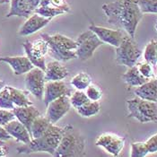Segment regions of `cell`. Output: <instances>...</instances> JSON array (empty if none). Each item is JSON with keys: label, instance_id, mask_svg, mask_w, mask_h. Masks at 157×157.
<instances>
[{"label": "cell", "instance_id": "22", "mask_svg": "<svg viewBox=\"0 0 157 157\" xmlns=\"http://www.w3.org/2000/svg\"><path fill=\"white\" fill-rule=\"evenodd\" d=\"M52 123L49 121L47 116H42L41 114L38 116L36 119L33 121L32 127H31V132L30 135L33 138H38L40 136L46 132V130L49 128V126Z\"/></svg>", "mask_w": 157, "mask_h": 157}, {"label": "cell", "instance_id": "10", "mask_svg": "<svg viewBox=\"0 0 157 157\" xmlns=\"http://www.w3.org/2000/svg\"><path fill=\"white\" fill-rule=\"evenodd\" d=\"M70 98L67 95L53 100L47 105L46 116L52 124L57 123L71 109Z\"/></svg>", "mask_w": 157, "mask_h": 157}, {"label": "cell", "instance_id": "20", "mask_svg": "<svg viewBox=\"0 0 157 157\" xmlns=\"http://www.w3.org/2000/svg\"><path fill=\"white\" fill-rule=\"evenodd\" d=\"M33 13L30 7L28 0H10V9L6 17L9 18L11 16H20L28 18Z\"/></svg>", "mask_w": 157, "mask_h": 157}, {"label": "cell", "instance_id": "40", "mask_svg": "<svg viewBox=\"0 0 157 157\" xmlns=\"http://www.w3.org/2000/svg\"><path fill=\"white\" fill-rule=\"evenodd\" d=\"M5 86H6V83H5L4 81H1V80H0V92L3 90V88H4Z\"/></svg>", "mask_w": 157, "mask_h": 157}, {"label": "cell", "instance_id": "39", "mask_svg": "<svg viewBox=\"0 0 157 157\" xmlns=\"http://www.w3.org/2000/svg\"><path fill=\"white\" fill-rule=\"evenodd\" d=\"M8 152H9V149L6 145H5L4 144L0 145V157L7 155Z\"/></svg>", "mask_w": 157, "mask_h": 157}, {"label": "cell", "instance_id": "19", "mask_svg": "<svg viewBox=\"0 0 157 157\" xmlns=\"http://www.w3.org/2000/svg\"><path fill=\"white\" fill-rule=\"evenodd\" d=\"M136 95L150 101H157V78L149 79L135 90Z\"/></svg>", "mask_w": 157, "mask_h": 157}, {"label": "cell", "instance_id": "13", "mask_svg": "<svg viewBox=\"0 0 157 157\" xmlns=\"http://www.w3.org/2000/svg\"><path fill=\"white\" fill-rule=\"evenodd\" d=\"M89 30L93 31L103 43H107L116 48L121 45L125 36L120 30H112L102 26H97L94 24L90 25Z\"/></svg>", "mask_w": 157, "mask_h": 157}, {"label": "cell", "instance_id": "1", "mask_svg": "<svg viewBox=\"0 0 157 157\" xmlns=\"http://www.w3.org/2000/svg\"><path fill=\"white\" fill-rule=\"evenodd\" d=\"M101 8L108 24L124 30L134 39L136 27L144 15L137 0H115L104 4Z\"/></svg>", "mask_w": 157, "mask_h": 157}, {"label": "cell", "instance_id": "29", "mask_svg": "<svg viewBox=\"0 0 157 157\" xmlns=\"http://www.w3.org/2000/svg\"><path fill=\"white\" fill-rule=\"evenodd\" d=\"M69 98H70L71 105L75 109L82 106L83 104H85L87 101H90L86 95L85 92L82 91V90H76L74 94L70 95Z\"/></svg>", "mask_w": 157, "mask_h": 157}, {"label": "cell", "instance_id": "3", "mask_svg": "<svg viewBox=\"0 0 157 157\" xmlns=\"http://www.w3.org/2000/svg\"><path fill=\"white\" fill-rule=\"evenodd\" d=\"M40 37L47 41L48 46V53L56 60L68 61L77 58V44L75 40L59 33L53 35L42 33Z\"/></svg>", "mask_w": 157, "mask_h": 157}, {"label": "cell", "instance_id": "38", "mask_svg": "<svg viewBox=\"0 0 157 157\" xmlns=\"http://www.w3.org/2000/svg\"><path fill=\"white\" fill-rule=\"evenodd\" d=\"M40 1H41V0H28V3H29V5H30V7L32 8V10H33V12L35 11V9H36L37 7L40 6Z\"/></svg>", "mask_w": 157, "mask_h": 157}, {"label": "cell", "instance_id": "30", "mask_svg": "<svg viewBox=\"0 0 157 157\" xmlns=\"http://www.w3.org/2000/svg\"><path fill=\"white\" fill-rule=\"evenodd\" d=\"M47 6L62 9L66 13L70 11V6L68 5L67 0H41L39 6Z\"/></svg>", "mask_w": 157, "mask_h": 157}, {"label": "cell", "instance_id": "17", "mask_svg": "<svg viewBox=\"0 0 157 157\" xmlns=\"http://www.w3.org/2000/svg\"><path fill=\"white\" fill-rule=\"evenodd\" d=\"M5 128L11 135L13 138L16 139V141L18 142L24 143V145L29 144L32 140V136L26 127L17 119H14L13 121L6 124L5 126Z\"/></svg>", "mask_w": 157, "mask_h": 157}, {"label": "cell", "instance_id": "6", "mask_svg": "<svg viewBox=\"0 0 157 157\" xmlns=\"http://www.w3.org/2000/svg\"><path fill=\"white\" fill-rule=\"evenodd\" d=\"M142 55L141 49L134 41L133 38L124 36L121 45L116 48V61L128 67L135 66Z\"/></svg>", "mask_w": 157, "mask_h": 157}, {"label": "cell", "instance_id": "5", "mask_svg": "<svg viewBox=\"0 0 157 157\" xmlns=\"http://www.w3.org/2000/svg\"><path fill=\"white\" fill-rule=\"evenodd\" d=\"M128 117L141 122H157V105L155 101L136 97L127 101Z\"/></svg>", "mask_w": 157, "mask_h": 157}, {"label": "cell", "instance_id": "11", "mask_svg": "<svg viewBox=\"0 0 157 157\" xmlns=\"http://www.w3.org/2000/svg\"><path fill=\"white\" fill-rule=\"evenodd\" d=\"M95 144L105 149L110 155L118 156L124 147L125 138L115 134L104 133L97 138Z\"/></svg>", "mask_w": 157, "mask_h": 157}, {"label": "cell", "instance_id": "31", "mask_svg": "<svg viewBox=\"0 0 157 157\" xmlns=\"http://www.w3.org/2000/svg\"><path fill=\"white\" fill-rule=\"evenodd\" d=\"M143 13H157V0H137Z\"/></svg>", "mask_w": 157, "mask_h": 157}, {"label": "cell", "instance_id": "12", "mask_svg": "<svg viewBox=\"0 0 157 157\" xmlns=\"http://www.w3.org/2000/svg\"><path fill=\"white\" fill-rule=\"evenodd\" d=\"M71 95L70 89L67 86L66 83L62 80L59 81H47L44 87L43 102L47 106L50 101L61 96Z\"/></svg>", "mask_w": 157, "mask_h": 157}, {"label": "cell", "instance_id": "15", "mask_svg": "<svg viewBox=\"0 0 157 157\" xmlns=\"http://www.w3.org/2000/svg\"><path fill=\"white\" fill-rule=\"evenodd\" d=\"M12 110L15 118L26 127L29 133L31 132V127L33 121L38 116L40 115V112L33 105H29V106H24V107L15 106Z\"/></svg>", "mask_w": 157, "mask_h": 157}, {"label": "cell", "instance_id": "7", "mask_svg": "<svg viewBox=\"0 0 157 157\" xmlns=\"http://www.w3.org/2000/svg\"><path fill=\"white\" fill-rule=\"evenodd\" d=\"M76 44L77 59L81 61H86L91 59L94 56V51L104 43L93 31L88 30L78 36Z\"/></svg>", "mask_w": 157, "mask_h": 157}, {"label": "cell", "instance_id": "35", "mask_svg": "<svg viewBox=\"0 0 157 157\" xmlns=\"http://www.w3.org/2000/svg\"><path fill=\"white\" fill-rule=\"evenodd\" d=\"M15 118L12 109H0V125L6 126L8 124L10 121H13Z\"/></svg>", "mask_w": 157, "mask_h": 157}, {"label": "cell", "instance_id": "23", "mask_svg": "<svg viewBox=\"0 0 157 157\" xmlns=\"http://www.w3.org/2000/svg\"><path fill=\"white\" fill-rule=\"evenodd\" d=\"M8 89H9L11 98H12V101L14 106L24 107V106L33 105V102L30 101V99L28 97L29 91L20 90V89L14 88L12 86H8Z\"/></svg>", "mask_w": 157, "mask_h": 157}, {"label": "cell", "instance_id": "36", "mask_svg": "<svg viewBox=\"0 0 157 157\" xmlns=\"http://www.w3.org/2000/svg\"><path fill=\"white\" fill-rule=\"evenodd\" d=\"M149 154H155L157 152V133L152 136L145 142Z\"/></svg>", "mask_w": 157, "mask_h": 157}, {"label": "cell", "instance_id": "8", "mask_svg": "<svg viewBox=\"0 0 157 157\" xmlns=\"http://www.w3.org/2000/svg\"><path fill=\"white\" fill-rule=\"evenodd\" d=\"M26 56L33 64L34 67H37L42 70L46 68L45 56L48 54V46L47 41L43 38H40L33 41L26 40L23 44Z\"/></svg>", "mask_w": 157, "mask_h": 157}, {"label": "cell", "instance_id": "9", "mask_svg": "<svg viewBox=\"0 0 157 157\" xmlns=\"http://www.w3.org/2000/svg\"><path fill=\"white\" fill-rule=\"evenodd\" d=\"M46 84L45 80V72L44 70L34 67L25 75V85L27 91L31 93L37 99H42L44 87Z\"/></svg>", "mask_w": 157, "mask_h": 157}, {"label": "cell", "instance_id": "33", "mask_svg": "<svg viewBox=\"0 0 157 157\" xmlns=\"http://www.w3.org/2000/svg\"><path fill=\"white\" fill-rule=\"evenodd\" d=\"M85 94L88 99L93 101H99L102 96V92L101 88L97 85H92V84L85 89Z\"/></svg>", "mask_w": 157, "mask_h": 157}, {"label": "cell", "instance_id": "27", "mask_svg": "<svg viewBox=\"0 0 157 157\" xmlns=\"http://www.w3.org/2000/svg\"><path fill=\"white\" fill-rule=\"evenodd\" d=\"M34 13H36L38 14L43 16V17H46V18H53L55 16H58V15H61L63 13H66V12L62 9L59 8H56V7H52V6H38Z\"/></svg>", "mask_w": 157, "mask_h": 157}, {"label": "cell", "instance_id": "28", "mask_svg": "<svg viewBox=\"0 0 157 157\" xmlns=\"http://www.w3.org/2000/svg\"><path fill=\"white\" fill-rule=\"evenodd\" d=\"M14 107L8 86L6 85L0 92V109H13Z\"/></svg>", "mask_w": 157, "mask_h": 157}, {"label": "cell", "instance_id": "32", "mask_svg": "<svg viewBox=\"0 0 157 157\" xmlns=\"http://www.w3.org/2000/svg\"><path fill=\"white\" fill-rule=\"evenodd\" d=\"M146 145L143 142H136L131 144V157H144L148 155Z\"/></svg>", "mask_w": 157, "mask_h": 157}, {"label": "cell", "instance_id": "25", "mask_svg": "<svg viewBox=\"0 0 157 157\" xmlns=\"http://www.w3.org/2000/svg\"><path fill=\"white\" fill-rule=\"evenodd\" d=\"M91 84H92V78L85 72L78 73L71 79V85L76 90L85 91Z\"/></svg>", "mask_w": 157, "mask_h": 157}, {"label": "cell", "instance_id": "34", "mask_svg": "<svg viewBox=\"0 0 157 157\" xmlns=\"http://www.w3.org/2000/svg\"><path fill=\"white\" fill-rule=\"evenodd\" d=\"M136 67L138 68V71L144 77L147 79H151L154 77V68L150 63L145 60L144 62H140L136 64Z\"/></svg>", "mask_w": 157, "mask_h": 157}, {"label": "cell", "instance_id": "18", "mask_svg": "<svg viewBox=\"0 0 157 157\" xmlns=\"http://www.w3.org/2000/svg\"><path fill=\"white\" fill-rule=\"evenodd\" d=\"M45 80L47 81H59L63 80L68 75L67 68L64 67L59 60H53L46 64Z\"/></svg>", "mask_w": 157, "mask_h": 157}, {"label": "cell", "instance_id": "37", "mask_svg": "<svg viewBox=\"0 0 157 157\" xmlns=\"http://www.w3.org/2000/svg\"><path fill=\"white\" fill-rule=\"evenodd\" d=\"M11 138H13V137L11 136V135L7 132V130L5 128V127L0 125V140L5 142V141L10 140Z\"/></svg>", "mask_w": 157, "mask_h": 157}, {"label": "cell", "instance_id": "16", "mask_svg": "<svg viewBox=\"0 0 157 157\" xmlns=\"http://www.w3.org/2000/svg\"><path fill=\"white\" fill-rule=\"evenodd\" d=\"M0 62L6 63L13 69L15 75H21L29 72L34 67L33 64L28 59V57H3L0 58Z\"/></svg>", "mask_w": 157, "mask_h": 157}, {"label": "cell", "instance_id": "42", "mask_svg": "<svg viewBox=\"0 0 157 157\" xmlns=\"http://www.w3.org/2000/svg\"><path fill=\"white\" fill-rule=\"evenodd\" d=\"M4 144V141H2V140H0V145H3Z\"/></svg>", "mask_w": 157, "mask_h": 157}, {"label": "cell", "instance_id": "24", "mask_svg": "<svg viewBox=\"0 0 157 157\" xmlns=\"http://www.w3.org/2000/svg\"><path fill=\"white\" fill-rule=\"evenodd\" d=\"M100 109H101V105L99 101H89L86 103L83 104L82 106L76 108L78 114L85 118H89L96 115L100 112Z\"/></svg>", "mask_w": 157, "mask_h": 157}, {"label": "cell", "instance_id": "43", "mask_svg": "<svg viewBox=\"0 0 157 157\" xmlns=\"http://www.w3.org/2000/svg\"><path fill=\"white\" fill-rule=\"evenodd\" d=\"M155 29H156V31H157V24H155Z\"/></svg>", "mask_w": 157, "mask_h": 157}, {"label": "cell", "instance_id": "14", "mask_svg": "<svg viewBox=\"0 0 157 157\" xmlns=\"http://www.w3.org/2000/svg\"><path fill=\"white\" fill-rule=\"evenodd\" d=\"M50 21L51 18H46L36 13H33L32 15L28 17L25 23L21 26L18 33L20 36H29L31 34L35 33L40 29L44 28Z\"/></svg>", "mask_w": 157, "mask_h": 157}, {"label": "cell", "instance_id": "21", "mask_svg": "<svg viewBox=\"0 0 157 157\" xmlns=\"http://www.w3.org/2000/svg\"><path fill=\"white\" fill-rule=\"evenodd\" d=\"M122 79L129 86H140L149 80L140 74L136 67V64L133 67H128V69L122 75Z\"/></svg>", "mask_w": 157, "mask_h": 157}, {"label": "cell", "instance_id": "26", "mask_svg": "<svg viewBox=\"0 0 157 157\" xmlns=\"http://www.w3.org/2000/svg\"><path fill=\"white\" fill-rule=\"evenodd\" d=\"M144 59L146 62L150 63L153 67L157 65V40H150L144 50Z\"/></svg>", "mask_w": 157, "mask_h": 157}, {"label": "cell", "instance_id": "2", "mask_svg": "<svg viewBox=\"0 0 157 157\" xmlns=\"http://www.w3.org/2000/svg\"><path fill=\"white\" fill-rule=\"evenodd\" d=\"M63 133L64 128H59L55 124H51L42 136L38 138H33L29 144L17 148V151L19 154L43 152L48 153L54 156L56 149L60 143Z\"/></svg>", "mask_w": 157, "mask_h": 157}, {"label": "cell", "instance_id": "41", "mask_svg": "<svg viewBox=\"0 0 157 157\" xmlns=\"http://www.w3.org/2000/svg\"><path fill=\"white\" fill-rule=\"evenodd\" d=\"M9 2H10V0H0V4H6Z\"/></svg>", "mask_w": 157, "mask_h": 157}, {"label": "cell", "instance_id": "4", "mask_svg": "<svg viewBox=\"0 0 157 157\" xmlns=\"http://www.w3.org/2000/svg\"><path fill=\"white\" fill-rule=\"evenodd\" d=\"M85 138L71 125H67L64 127V133L54 156H81L85 154Z\"/></svg>", "mask_w": 157, "mask_h": 157}]
</instances>
